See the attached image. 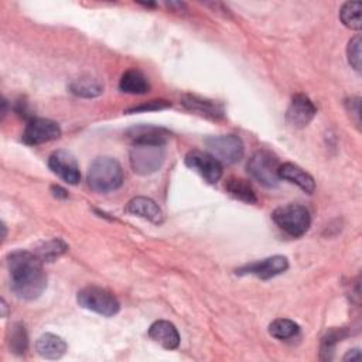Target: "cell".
I'll use <instances>...</instances> for the list:
<instances>
[{
	"instance_id": "cell-1",
	"label": "cell",
	"mask_w": 362,
	"mask_h": 362,
	"mask_svg": "<svg viewBox=\"0 0 362 362\" xmlns=\"http://www.w3.org/2000/svg\"><path fill=\"white\" fill-rule=\"evenodd\" d=\"M10 287L21 300H35L47 288V274L42 260L28 250H14L7 256Z\"/></svg>"
},
{
	"instance_id": "cell-2",
	"label": "cell",
	"mask_w": 362,
	"mask_h": 362,
	"mask_svg": "<svg viewBox=\"0 0 362 362\" xmlns=\"http://www.w3.org/2000/svg\"><path fill=\"white\" fill-rule=\"evenodd\" d=\"M123 168L120 163L113 157L95 158L86 174L88 185L96 192H110L117 189L123 184Z\"/></svg>"
},
{
	"instance_id": "cell-3",
	"label": "cell",
	"mask_w": 362,
	"mask_h": 362,
	"mask_svg": "<svg viewBox=\"0 0 362 362\" xmlns=\"http://www.w3.org/2000/svg\"><path fill=\"white\" fill-rule=\"evenodd\" d=\"M130 165L139 175H150L161 168L165 160V144L137 143L130 148Z\"/></svg>"
},
{
	"instance_id": "cell-4",
	"label": "cell",
	"mask_w": 362,
	"mask_h": 362,
	"mask_svg": "<svg viewBox=\"0 0 362 362\" xmlns=\"http://www.w3.org/2000/svg\"><path fill=\"white\" fill-rule=\"evenodd\" d=\"M272 219L283 232L293 238L303 236L311 225L308 209L300 204H287L276 208L272 212Z\"/></svg>"
},
{
	"instance_id": "cell-5",
	"label": "cell",
	"mask_w": 362,
	"mask_h": 362,
	"mask_svg": "<svg viewBox=\"0 0 362 362\" xmlns=\"http://www.w3.org/2000/svg\"><path fill=\"white\" fill-rule=\"evenodd\" d=\"M279 167H280L279 158L267 150H259L253 153L246 165L250 177L266 188L277 187L280 181Z\"/></svg>"
},
{
	"instance_id": "cell-6",
	"label": "cell",
	"mask_w": 362,
	"mask_h": 362,
	"mask_svg": "<svg viewBox=\"0 0 362 362\" xmlns=\"http://www.w3.org/2000/svg\"><path fill=\"white\" fill-rule=\"evenodd\" d=\"M76 301L82 308L93 311L103 317H113L120 310L117 298L110 291L96 286H88L79 290Z\"/></svg>"
},
{
	"instance_id": "cell-7",
	"label": "cell",
	"mask_w": 362,
	"mask_h": 362,
	"mask_svg": "<svg viewBox=\"0 0 362 362\" xmlns=\"http://www.w3.org/2000/svg\"><path fill=\"white\" fill-rule=\"evenodd\" d=\"M204 144L206 151L223 165H232L240 161L245 153L243 143L236 134L209 136L204 140Z\"/></svg>"
},
{
	"instance_id": "cell-8",
	"label": "cell",
	"mask_w": 362,
	"mask_h": 362,
	"mask_svg": "<svg viewBox=\"0 0 362 362\" xmlns=\"http://www.w3.org/2000/svg\"><path fill=\"white\" fill-rule=\"evenodd\" d=\"M61 136V127L57 122L44 117H31L23 132L21 140L28 146H37L57 140Z\"/></svg>"
},
{
	"instance_id": "cell-9",
	"label": "cell",
	"mask_w": 362,
	"mask_h": 362,
	"mask_svg": "<svg viewBox=\"0 0 362 362\" xmlns=\"http://www.w3.org/2000/svg\"><path fill=\"white\" fill-rule=\"evenodd\" d=\"M185 165L198 173L206 182L215 184L222 177V164L208 151L191 150L187 153Z\"/></svg>"
},
{
	"instance_id": "cell-10",
	"label": "cell",
	"mask_w": 362,
	"mask_h": 362,
	"mask_svg": "<svg viewBox=\"0 0 362 362\" xmlns=\"http://www.w3.org/2000/svg\"><path fill=\"white\" fill-rule=\"evenodd\" d=\"M287 269H288L287 257L280 256V255H274V256L266 257V259L259 260V262L249 263V264L238 269L236 274H240V276L252 274V276H256L262 280H267V279H272L274 276H279V274L284 273Z\"/></svg>"
},
{
	"instance_id": "cell-11",
	"label": "cell",
	"mask_w": 362,
	"mask_h": 362,
	"mask_svg": "<svg viewBox=\"0 0 362 362\" xmlns=\"http://www.w3.org/2000/svg\"><path fill=\"white\" fill-rule=\"evenodd\" d=\"M49 170L66 184L75 185L79 182L81 173L75 157L66 150H57L48 158Z\"/></svg>"
},
{
	"instance_id": "cell-12",
	"label": "cell",
	"mask_w": 362,
	"mask_h": 362,
	"mask_svg": "<svg viewBox=\"0 0 362 362\" xmlns=\"http://www.w3.org/2000/svg\"><path fill=\"white\" fill-rule=\"evenodd\" d=\"M317 107L310 100L308 96L297 93L293 96L288 109L286 112V122L294 129L305 127L315 116Z\"/></svg>"
},
{
	"instance_id": "cell-13",
	"label": "cell",
	"mask_w": 362,
	"mask_h": 362,
	"mask_svg": "<svg viewBox=\"0 0 362 362\" xmlns=\"http://www.w3.org/2000/svg\"><path fill=\"white\" fill-rule=\"evenodd\" d=\"M181 103L187 110H189L201 117H205V119L221 120L225 116V110L221 103L211 100V99L197 96V95H191V93L182 95Z\"/></svg>"
},
{
	"instance_id": "cell-14",
	"label": "cell",
	"mask_w": 362,
	"mask_h": 362,
	"mask_svg": "<svg viewBox=\"0 0 362 362\" xmlns=\"http://www.w3.org/2000/svg\"><path fill=\"white\" fill-rule=\"evenodd\" d=\"M148 337L165 349H175L180 345V334L174 324L165 320L153 322L148 328Z\"/></svg>"
},
{
	"instance_id": "cell-15",
	"label": "cell",
	"mask_w": 362,
	"mask_h": 362,
	"mask_svg": "<svg viewBox=\"0 0 362 362\" xmlns=\"http://www.w3.org/2000/svg\"><path fill=\"white\" fill-rule=\"evenodd\" d=\"M127 139L132 140L133 144L137 143H158V144H165L170 132L158 127V126H151V124H139L133 126L126 130Z\"/></svg>"
},
{
	"instance_id": "cell-16",
	"label": "cell",
	"mask_w": 362,
	"mask_h": 362,
	"mask_svg": "<svg viewBox=\"0 0 362 362\" xmlns=\"http://www.w3.org/2000/svg\"><path fill=\"white\" fill-rule=\"evenodd\" d=\"M126 212L140 216L143 219H147L153 223H161L163 222V212L160 206L147 197H134L132 198L126 205Z\"/></svg>"
},
{
	"instance_id": "cell-17",
	"label": "cell",
	"mask_w": 362,
	"mask_h": 362,
	"mask_svg": "<svg viewBox=\"0 0 362 362\" xmlns=\"http://www.w3.org/2000/svg\"><path fill=\"white\" fill-rule=\"evenodd\" d=\"M279 178L296 184L307 194H313L315 189L314 178L307 171H304L301 167H298L297 164H293V163L280 164Z\"/></svg>"
},
{
	"instance_id": "cell-18",
	"label": "cell",
	"mask_w": 362,
	"mask_h": 362,
	"mask_svg": "<svg viewBox=\"0 0 362 362\" xmlns=\"http://www.w3.org/2000/svg\"><path fill=\"white\" fill-rule=\"evenodd\" d=\"M66 342L55 334L45 332L35 341V351L45 359H59L66 352Z\"/></svg>"
},
{
	"instance_id": "cell-19",
	"label": "cell",
	"mask_w": 362,
	"mask_h": 362,
	"mask_svg": "<svg viewBox=\"0 0 362 362\" xmlns=\"http://www.w3.org/2000/svg\"><path fill=\"white\" fill-rule=\"evenodd\" d=\"M119 89L130 95H143L148 92L150 85L147 78L139 69H127L120 78Z\"/></svg>"
},
{
	"instance_id": "cell-20",
	"label": "cell",
	"mask_w": 362,
	"mask_h": 362,
	"mask_svg": "<svg viewBox=\"0 0 362 362\" xmlns=\"http://www.w3.org/2000/svg\"><path fill=\"white\" fill-rule=\"evenodd\" d=\"M225 189L226 192L233 197L235 199H239L246 204H255L257 201L256 192L249 184V181L238 177H230L225 182Z\"/></svg>"
},
{
	"instance_id": "cell-21",
	"label": "cell",
	"mask_w": 362,
	"mask_h": 362,
	"mask_svg": "<svg viewBox=\"0 0 362 362\" xmlns=\"http://www.w3.org/2000/svg\"><path fill=\"white\" fill-rule=\"evenodd\" d=\"M69 92L79 98H96L102 95L103 85L92 78H78L69 83Z\"/></svg>"
},
{
	"instance_id": "cell-22",
	"label": "cell",
	"mask_w": 362,
	"mask_h": 362,
	"mask_svg": "<svg viewBox=\"0 0 362 362\" xmlns=\"http://www.w3.org/2000/svg\"><path fill=\"white\" fill-rule=\"evenodd\" d=\"M361 11H362L361 1H346L342 4L339 10V18L346 28L358 31L362 27Z\"/></svg>"
},
{
	"instance_id": "cell-23",
	"label": "cell",
	"mask_w": 362,
	"mask_h": 362,
	"mask_svg": "<svg viewBox=\"0 0 362 362\" xmlns=\"http://www.w3.org/2000/svg\"><path fill=\"white\" fill-rule=\"evenodd\" d=\"M300 327L288 318H277L269 325V334L277 339H288L297 335Z\"/></svg>"
},
{
	"instance_id": "cell-24",
	"label": "cell",
	"mask_w": 362,
	"mask_h": 362,
	"mask_svg": "<svg viewBox=\"0 0 362 362\" xmlns=\"http://www.w3.org/2000/svg\"><path fill=\"white\" fill-rule=\"evenodd\" d=\"M68 249L66 243L61 239H51L48 242H44L41 246L35 249V255L42 260V262H52L55 257L61 256L65 253Z\"/></svg>"
},
{
	"instance_id": "cell-25",
	"label": "cell",
	"mask_w": 362,
	"mask_h": 362,
	"mask_svg": "<svg viewBox=\"0 0 362 362\" xmlns=\"http://www.w3.org/2000/svg\"><path fill=\"white\" fill-rule=\"evenodd\" d=\"M8 344H10V349L17 355H21L27 351L28 338H27V332H25L24 325L14 324L11 327L10 337H8Z\"/></svg>"
},
{
	"instance_id": "cell-26",
	"label": "cell",
	"mask_w": 362,
	"mask_h": 362,
	"mask_svg": "<svg viewBox=\"0 0 362 362\" xmlns=\"http://www.w3.org/2000/svg\"><path fill=\"white\" fill-rule=\"evenodd\" d=\"M361 45H362L361 35H359V34H355V35L349 40L348 47H346L348 62H349V65H351L356 72H361Z\"/></svg>"
},
{
	"instance_id": "cell-27",
	"label": "cell",
	"mask_w": 362,
	"mask_h": 362,
	"mask_svg": "<svg viewBox=\"0 0 362 362\" xmlns=\"http://www.w3.org/2000/svg\"><path fill=\"white\" fill-rule=\"evenodd\" d=\"M171 103L165 99H154V100H148L144 102L141 105L133 106L130 109L126 110V113H137V112H153V110H161V109H167L170 107Z\"/></svg>"
},
{
	"instance_id": "cell-28",
	"label": "cell",
	"mask_w": 362,
	"mask_h": 362,
	"mask_svg": "<svg viewBox=\"0 0 362 362\" xmlns=\"http://www.w3.org/2000/svg\"><path fill=\"white\" fill-rule=\"evenodd\" d=\"M51 191H52L54 197H58V198H66L68 197V192L64 188H61L59 185H52Z\"/></svg>"
},
{
	"instance_id": "cell-29",
	"label": "cell",
	"mask_w": 362,
	"mask_h": 362,
	"mask_svg": "<svg viewBox=\"0 0 362 362\" xmlns=\"http://www.w3.org/2000/svg\"><path fill=\"white\" fill-rule=\"evenodd\" d=\"M354 359H359V349L358 348L348 351L344 356V361H354Z\"/></svg>"
},
{
	"instance_id": "cell-30",
	"label": "cell",
	"mask_w": 362,
	"mask_h": 362,
	"mask_svg": "<svg viewBox=\"0 0 362 362\" xmlns=\"http://www.w3.org/2000/svg\"><path fill=\"white\" fill-rule=\"evenodd\" d=\"M1 308H3V317H7V304L4 300H1Z\"/></svg>"
}]
</instances>
